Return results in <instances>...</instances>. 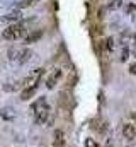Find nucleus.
<instances>
[{
  "mask_svg": "<svg viewBox=\"0 0 136 147\" xmlns=\"http://www.w3.org/2000/svg\"><path fill=\"white\" fill-rule=\"evenodd\" d=\"M49 111H51V106H49L46 96H39L33 105H31V113H33L34 123L39 125V127L46 125V121L49 118Z\"/></svg>",
  "mask_w": 136,
  "mask_h": 147,
  "instance_id": "obj_1",
  "label": "nucleus"
},
{
  "mask_svg": "<svg viewBox=\"0 0 136 147\" xmlns=\"http://www.w3.org/2000/svg\"><path fill=\"white\" fill-rule=\"evenodd\" d=\"M27 26L26 22H14V24H9L3 31H2V38L5 41H19L22 38L27 36Z\"/></svg>",
  "mask_w": 136,
  "mask_h": 147,
  "instance_id": "obj_2",
  "label": "nucleus"
},
{
  "mask_svg": "<svg viewBox=\"0 0 136 147\" xmlns=\"http://www.w3.org/2000/svg\"><path fill=\"white\" fill-rule=\"evenodd\" d=\"M34 51L31 48H10L9 51H7V58L9 60H12V62H17L19 65H24V63H27L31 58H33Z\"/></svg>",
  "mask_w": 136,
  "mask_h": 147,
  "instance_id": "obj_3",
  "label": "nucleus"
},
{
  "mask_svg": "<svg viewBox=\"0 0 136 147\" xmlns=\"http://www.w3.org/2000/svg\"><path fill=\"white\" fill-rule=\"evenodd\" d=\"M43 74H44V69H43V67L31 70V72H29L26 77H24V79H22L21 86H22V87H26V86H31V84H36V82H41V77H43Z\"/></svg>",
  "mask_w": 136,
  "mask_h": 147,
  "instance_id": "obj_4",
  "label": "nucleus"
},
{
  "mask_svg": "<svg viewBox=\"0 0 136 147\" xmlns=\"http://www.w3.org/2000/svg\"><path fill=\"white\" fill-rule=\"evenodd\" d=\"M39 84L41 82H36V84H31V86H26L21 89V101H29L36 94V91L39 89Z\"/></svg>",
  "mask_w": 136,
  "mask_h": 147,
  "instance_id": "obj_5",
  "label": "nucleus"
},
{
  "mask_svg": "<svg viewBox=\"0 0 136 147\" xmlns=\"http://www.w3.org/2000/svg\"><path fill=\"white\" fill-rule=\"evenodd\" d=\"M121 134H123V137H124L126 140H135L136 139V128L128 121V120L123 123V127H121Z\"/></svg>",
  "mask_w": 136,
  "mask_h": 147,
  "instance_id": "obj_6",
  "label": "nucleus"
},
{
  "mask_svg": "<svg viewBox=\"0 0 136 147\" xmlns=\"http://www.w3.org/2000/svg\"><path fill=\"white\" fill-rule=\"evenodd\" d=\"M60 77H61V69H53L51 72H49V75L46 77V87L48 89H53L56 84H58V80H60Z\"/></svg>",
  "mask_w": 136,
  "mask_h": 147,
  "instance_id": "obj_7",
  "label": "nucleus"
},
{
  "mask_svg": "<svg viewBox=\"0 0 136 147\" xmlns=\"http://www.w3.org/2000/svg\"><path fill=\"white\" fill-rule=\"evenodd\" d=\"M21 10H17V9H14V10H10V12H7L5 16H2V21H7V22H15V21H19L21 19Z\"/></svg>",
  "mask_w": 136,
  "mask_h": 147,
  "instance_id": "obj_8",
  "label": "nucleus"
},
{
  "mask_svg": "<svg viewBox=\"0 0 136 147\" xmlns=\"http://www.w3.org/2000/svg\"><path fill=\"white\" fill-rule=\"evenodd\" d=\"M63 146H65V134H63V130H56L55 132L53 147H63Z\"/></svg>",
  "mask_w": 136,
  "mask_h": 147,
  "instance_id": "obj_9",
  "label": "nucleus"
},
{
  "mask_svg": "<svg viewBox=\"0 0 136 147\" xmlns=\"http://www.w3.org/2000/svg\"><path fill=\"white\" fill-rule=\"evenodd\" d=\"M39 0H21L19 3H15V7L14 9H17V10H24V9H27V7H33L36 5Z\"/></svg>",
  "mask_w": 136,
  "mask_h": 147,
  "instance_id": "obj_10",
  "label": "nucleus"
},
{
  "mask_svg": "<svg viewBox=\"0 0 136 147\" xmlns=\"http://www.w3.org/2000/svg\"><path fill=\"white\" fill-rule=\"evenodd\" d=\"M43 36V31H37V33H33V34H29V36H26V43H34V41H37L39 38Z\"/></svg>",
  "mask_w": 136,
  "mask_h": 147,
  "instance_id": "obj_11",
  "label": "nucleus"
},
{
  "mask_svg": "<svg viewBox=\"0 0 136 147\" xmlns=\"http://www.w3.org/2000/svg\"><path fill=\"white\" fill-rule=\"evenodd\" d=\"M128 121L136 128V111H129V113H128Z\"/></svg>",
  "mask_w": 136,
  "mask_h": 147,
  "instance_id": "obj_12",
  "label": "nucleus"
},
{
  "mask_svg": "<svg viewBox=\"0 0 136 147\" xmlns=\"http://www.w3.org/2000/svg\"><path fill=\"white\" fill-rule=\"evenodd\" d=\"M105 48H107V51L114 50V38H107L105 39Z\"/></svg>",
  "mask_w": 136,
  "mask_h": 147,
  "instance_id": "obj_13",
  "label": "nucleus"
},
{
  "mask_svg": "<svg viewBox=\"0 0 136 147\" xmlns=\"http://www.w3.org/2000/svg\"><path fill=\"white\" fill-rule=\"evenodd\" d=\"M85 147H99L95 144V140H92V139H87L85 140Z\"/></svg>",
  "mask_w": 136,
  "mask_h": 147,
  "instance_id": "obj_14",
  "label": "nucleus"
},
{
  "mask_svg": "<svg viewBox=\"0 0 136 147\" xmlns=\"http://www.w3.org/2000/svg\"><path fill=\"white\" fill-rule=\"evenodd\" d=\"M121 0H112V3H111V9H117V7H121Z\"/></svg>",
  "mask_w": 136,
  "mask_h": 147,
  "instance_id": "obj_15",
  "label": "nucleus"
},
{
  "mask_svg": "<svg viewBox=\"0 0 136 147\" xmlns=\"http://www.w3.org/2000/svg\"><path fill=\"white\" fill-rule=\"evenodd\" d=\"M129 72H133V74H136V65H133L131 69H129Z\"/></svg>",
  "mask_w": 136,
  "mask_h": 147,
  "instance_id": "obj_16",
  "label": "nucleus"
}]
</instances>
